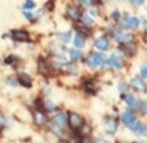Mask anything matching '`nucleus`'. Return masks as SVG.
Masks as SVG:
<instances>
[{
  "mask_svg": "<svg viewBox=\"0 0 147 143\" xmlns=\"http://www.w3.org/2000/svg\"><path fill=\"white\" fill-rule=\"evenodd\" d=\"M19 82L25 86H31V78L26 74H20L19 75Z\"/></svg>",
  "mask_w": 147,
  "mask_h": 143,
  "instance_id": "nucleus-15",
  "label": "nucleus"
},
{
  "mask_svg": "<svg viewBox=\"0 0 147 143\" xmlns=\"http://www.w3.org/2000/svg\"><path fill=\"white\" fill-rule=\"evenodd\" d=\"M67 14H68V17H71L72 19L76 20L79 18V11L74 6H69V7H67Z\"/></svg>",
  "mask_w": 147,
  "mask_h": 143,
  "instance_id": "nucleus-14",
  "label": "nucleus"
},
{
  "mask_svg": "<svg viewBox=\"0 0 147 143\" xmlns=\"http://www.w3.org/2000/svg\"><path fill=\"white\" fill-rule=\"evenodd\" d=\"M7 82H8V84H9V85H11V84H12V85H17V84H16V82H14L13 79H12V80H11V79H8Z\"/></svg>",
  "mask_w": 147,
  "mask_h": 143,
  "instance_id": "nucleus-28",
  "label": "nucleus"
},
{
  "mask_svg": "<svg viewBox=\"0 0 147 143\" xmlns=\"http://www.w3.org/2000/svg\"><path fill=\"white\" fill-rule=\"evenodd\" d=\"M69 53H71V58H72V61H77L78 58H80V54H81V52H80V51H78V50H76V49L69 50Z\"/></svg>",
  "mask_w": 147,
  "mask_h": 143,
  "instance_id": "nucleus-18",
  "label": "nucleus"
},
{
  "mask_svg": "<svg viewBox=\"0 0 147 143\" xmlns=\"http://www.w3.org/2000/svg\"><path fill=\"white\" fill-rule=\"evenodd\" d=\"M100 143H108V142H105V141H101Z\"/></svg>",
  "mask_w": 147,
  "mask_h": 143,
  "instance_id": "nucleus-31",
  "label": "nucleus"
},
{
  "mask_svg": "<svg viewBox=\"0 0 147 143\" xmlns=\"http://www.w3.org/2000/svg\"><path fill=\"white\" fill-rule=\"evenodd\" d=\"M74 44L77 45V47H81V46H84L85 40H84V38L81 37V35H77L76 39H74Z\"/></svg>",
  "mask_w": 147,
  "mask_h": 143,
  "instance_id": "nucleus-20",
  "label": "nucleus"
},
{
  "mask_svg": "<svg viewBox=\"0 0 147 143\" xmlns=\"http://www.w3.org/2000/svg\"><path fill=\"white\" fill-rule=\"evenodd\" d=\"M58 38L64 40V42H67L71 38V32H65V33H58Z\"/></svg>",
  "mask_w": 147,
  "mask_h": 143,
  "instance_id": "nucleus-19",
  "label": "nucleus"
},
{
  "mask_svg": "<svg viewBox=\"0 0 147 143\" xmlns=\"http://www.w3.org/2000/svg\"><path fill=\"white\" fill-rule=\"evenodd\" d=\"M104 62V56H101L100 53H92L88 58H87V65L91 69H96L99 67Z\"/></svg>",
  "mask_w": 147,
  "mask_h": 143,
  "instance_id": "nucleus-1",
  "label": "nucleus"
},
{
  "mask_svg": "<svg viewBox=\"0 0 147 143\" xmlns=\"http://www.w3.org/2000/svg\"><path fill=\"white\" fill-rule=\"evenodd\" d=\"M94 45L95 47H98L99 50H102V51H106L108 49V40L106 38H99L94 42Z\"/></svg>",
  "mask_w": 147,
  "mask_h": 143,
  "instance_id": "nucleus-10",
  "label": "nucleus"
},
{
  "mask_svg": "<svg viewBox=\"0 0 147 143\" xmlns=\"http://www.w3.org/2000/svg\"><path fill=\"white\" fill-rule=\"evenodd\" d=\"M108 65L112 69H120L122 66V61H121V58H119L118 56H112L108 61Z\"/></svg>",
  "mask_w": 147,
  "mask_h": 143,
  "instance_id": "nucleus-6",
  "label": "nucleus"
},
{
  "mask_svg": "<svg viewBox=\"0 0 147 143\" xmlns=\"http://www.w3.org/2000/svg\"><path fill=\"white\" fill-rule=\"evenodd\" d=\"M117 129V122L114 120H109L107 122V133L108 134H114Z\"/></svg>",
  "mask_w": 147,
  "mask_h": 143,
  "instance_id": "nucleus-16",
  "label": "nucleus"
},
{
  "mask_svg": "<svg viewBox=\"0 0 147 143\" xmlns=\"http://www.w3.org/2000/svg\"><path fill=\"white\" fill-rule=\"evenodd\" d=\"M132 130L138 135H145L146 134V125L141 122H134L132 125Z\"/></svg>",
  "mask_w": 147,
  "mask_h": 143,
  "instance_id": "nucleus-5",
  "label": "nucleus"
},
{
  "mask_svg": "<svg viewBox=\"0 0 147 143\" xmlns=\"http://www.w3.org/2000/svg\"><path fill=\"white\" fill-rule=\"evenodd\" d=\"M39 71L44 75H47V72H48V65L46 64L44 59H40L39 61Z\"/></svg>",
  "mask_w": 147,
  "mask_h": 143,
  "instance_id": "nucleus-17",
  "label": "nucleus"
},
{
  "mask_svg": "<svg viewBox=\"0 0 147 143\" xmlns=\"http://www.w3.org/2000/svg\"><path fill=\"white\" fill-rule=\"evenodd\" d=\"M146 72H147V67H146V65H144V66H142V69H141V75H142V77H144V78H146V77H147V74H146Z\"/></svg>",
  "mask_w": 147,
  "mask_h": 143,
  "instance_id": "nucleus-24",
  "label": "nucleus"
},
{
  "mask_svg": "<svg viewBox=\"0 0 147 143\" xmlns=\"http://www.w3.org/2000/svg\"><path fill=\"white\" fill-rule=\"evenodd\" d=\"M53 121H54V123H55V124L64 127V125H66V123H67V117H66V115H65V114L59 112L58 115H55V116H54Z\"/></svg>",
  "mask_w": 147,
  "mask_h": 143,
  "instance_id": "nucleus-9",
  "label": "nucleus"
},
{
  "mask_svg": "<svg viewBox=\"0 0 147 143\" xmlns=\"http://www.w3.org/2000/svg\"><path fill=\"white\" fill-rule=\"evenodd\" d=\"M33 118H34L35 124H38V125H44V124L47 122L46 116H45L42 112H40V111H34Z\"/></svg>",
  "mask_w": 147,
  "mask_h": 143,
  "instance_id": "nucleus-4",
  "label": "nucleus"
},
{
  "mask_svg": "<svg viewBox=\"0 0 147 143\" xmlns=\"http://www.w3.org/2000/svg\"><path fill=\"white\" fill-rule=\"evenodd\" d=\"M131 85L136 89V90H138V91H142V90H145V83L140 79V78H138V77H136V78H133L132 80H131Z\"/></svg>",
  "mask_w": 147,
  "mask_h": 143,
  "instance_id": "nucleus-8",
  "label": "nucleus"
},
{
  "mask_svg": "<svg viewBox=\"0 0 147 143\" xmlns=\"http://www.w3.org/2000/svg\"><path fill=\"white\" fill-rule=\"evenodd\" d=\"M34 6H35V4H34L33 0H27V1L25 3V5H24V7H25V8H28V10L34 8Z\"/></svg>",
  "mask_w": 147,
  "mask_h": 143,
  "instance_id": "nucleus-22",
  "label": "nucleus"
},
{
  "mask_svg": "<svg viewBox=\"0 0 147 143\" xmlns=\"http://www.w3.org/2000/svg\"><path fill=\"white\" fill-rule=\"evenodd\" d=\"M115 39L118 42H120V43H128V42H131L133 39V37H132V34H129V33H118L115 35Z\"/></svg>",
  "mask_w": 147,
  "mask_h": 143,
  "instance_id": "nucleus-12",
  "label": "nucleus"
},
{
  "mask_svg": "<svg viewBox=\"0 0 147 143\" xmlns=\"http://www.w3.org/2000/svg\"><path fill=\"white\" fill-rule=\"evenodd\" d=\"M112 18L113 19H119V12H113V13H112Z\"/></svg>",
  "mask_w": 147,
  "mask_h": 143,
  "instance_id": "nucleus-25",
  "label": "nucleus"
},
{
  "mask_svg": "<svg viewBox=\"0 0 147 143\" xmlns=\"http://www.w3.org/2000/svg\"><path fill=\"white\" fill-rule=\"evenodd\" d=\"M12 34H13V38L17 42H27L28 40V33L25 31H14Z\"/></svg>",
  "mask_w": 147,
  "mask_h": 143,
  "instance_id": "nucleus-7",
  "label": "nucleus"
},
{
  "mask_svg": "<svg viewBox=\"0 0 147 143\" xmlns=\"http://www.w3.org/2000/svg\"><path fill=\"white\" fill-rule=\"evenodd\" d=\"M141 110H142V112H144V114H146V102H145V101H142V105H141Z\"/></svg>",
  "mask_w": 147,
  "mask_h": 143,
  "instance_id": "nucleus-26",
  "label": "nucleus"
},
{
  "mask_svg": "<svg viewBox=\"0 0 147 143\" xmlns=\"http://www.w3.org/2000/svg\"><path fill=\"white\" fill-rule=\"evenodd\" d=\"M125 102L131 109H137L138 108V99L136 97H133V95H127L125 96Z\"/></svg>",
  "mask_w": 147,
  "mask_h": 143,
  "instance_id": "nucleus-11",
  "label": "nucleus"
},
{
  "mask_svg": "<svg viewBox=\"0 0 147 143\" xmlns=\"http://www.w3.org/2000/svg\"><path fill=\"white\" fill-rule=\"evenodd\" d=\"M80 1H81L84 5H86V4H88V3H90V0H80Z\"/></svg>",
  "mask_w": 147,
  "mask_h": 143,
  "instance_id": "nucleus-30",
  "label": "nucleus"
},
{
  "mask_svg": "<svg viewBox=\"0 0 147 143\" xmlns=\"http://www.w3.org/2000/svg\"><path fill=\"white\" fill-rule=\"evenodd\" d=\"M122 122H124L126 125H128V127H132L134 124V122H137L136 121V116H134L131 111H127V112H125L124 115H122Z\"/></svg>",
  "mask_w": 147,
  "mask_h": 143,
  "instance_id": "nucleus-3",
  "label": "nucleus"
},
{
  "mask_svg": "<svg viewBox=\"0 0 147 143\" xmlns=\"http://www.w3.org/2000/svg\"><path fill=\"white\" fill-rule=\"evenodd\" d=\"M133 5H142L145 3V0H129Z\"/></svg>",
  "mask_w": 147,
  "mask_h": 143,
  "instance_id": "nucleus-23",
  "label": "nucleus"
},
{
  "mask_svg": "<svg viewBox=\"0 0 147 143\" xmlns=\"http://www.w3.org/2000/svg\"><path fill=\"white\" fill-rule=\"evenodd\" d=\"M138 25H139L138 18H136V17L127 18V20H126V26H127L128 29H136V27H138Z\"/></svg>",
  "mask_w": 147,
  "mask_h": 143,
  "instance_id": "nucleus-13",
  "label": "nucleus"
},
{
  "mask_svg": "<svg viewBox=\"0 0 147 143\" xmlns=\"http://www.w3.org/2000/svg\"><path fill=\"white\" fill-rule=\"evenodd\" d=\"M82 143H93V141L90 140V138H84L82 140Z\"/></svg>",
  "mask_w": 147,
  "mask_h": 143,
  "instance_id": "nucleus-27",
  "label": "nucleus"
},
{
  "mask_svg": "<svg viewBox=\"0 0 147 143\" xmlns=\"http://www.w3.org/2000/svg\"><path fill=\"white\" fill-rule=\"evenodd\" d=\"M82 21H84V24H86V26L93 25V19L91 17H88V16H84L82 17Z\"/></svg>",
  "mask_w": 147,
  "mask_h": 143,
  "instance_id": "nucleus-21",
  "label": "nucleus"
},
{
  "mask_svg": "<svg viewBox=\"0 0 147 143\" xmlns=\"http://www.w3.org/2000/svg\"><path fill=\"white\" fill-rule=\"evenodd\" d=\"M68 122H69V125H71L73 129H79V128H81L82 124H84L82 117L79 116L78 114H74V112L69 114V120H68Z\"/></svg>",
  "mask_w": 147,
  "mask_h": 143,
  "instance_id": "nucleus-2",
  "label": "nucleus"
},
{
  "mask_svg": "<svg viewBox=\"0 0 147 143\" xmlns=\"http://www.w3.org/2000/svg\"><path fill=\"white\" fill-rule=\"evenodd\" d=\"M24 14L26 16V18H27V19H31V18H32V14H31V13H27V12H25Z\"/></svg>",
  "mask_w": 147,
  "mask_h": 143,
  "instance_id": "nucleus-29",
  "label": "nucleus"
}]
</instances>
